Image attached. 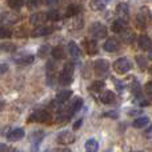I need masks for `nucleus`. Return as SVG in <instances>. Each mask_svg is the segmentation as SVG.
I'll return each mask as SVG.
<instances>
[{
    "label": "nucleus",
    "mask_w": 152,
    "mask_h": 152,
    "mask_svg": "<svg viewBox=\"0 0 152 152\" xmlns=\"http://www.w3.org/2000/svg\"><path fill=\"white\" fill-rule=\"evenodd\" d=\"M74 64L72 63H67L66 66L61 68L60 74H59V83L61 86H69V84L74 81Z\"/></svg>",
    "instance_id": "1"
},
{
    "label": "nucleus",
    "mask_w": 152,
    "mask_h": 152,
    "mask_svg": "<svg viewBox=\"0 0 152 152\" xmlns=\"http://www.w3.org/2000/svg\"><path fill=\"white\" fill-rule=\"evenodd\" d=\"M28 123H45V124H51L52 123V116L48 111L44 110H37L29 115L28 118Z\"/></svg>",
    "instance_id": "2"
},
{
    "label": "nucleus",
    "mask_w": 152,
    "mask_h": 152,
    "mask_svg": "<svg viewBox=\"0 0 152 152\" xmlns=\"http://www.w3.org/2000/svg\"><path fill=\"white\" fill-rule=\"evenodd\" d=\"M132 68V63L128 58H120L113 63V71L119 75H126Z\"/></svg>",
    "instance_id": "3"
},
{
    "label": "nucleus",
    "mask_w": 152,
    "mask_h": 152,
    "mask_svg": "<svg viewBox=\"0 0 152 152\" xmlns=\"http://www.w3.org/2000/svg\"><path fill=\"white\" fill-rule=\"evenodd\" d=\"M89 35H91L95 40L105 39V37H107V27L103 23L96 21V23L91 24V27H89Z\"/></svg>",
    "instance_id": "4"
},
{
    "label": "nucleus",
    "mask_w": 152,
    "mask_h": 152,
    "mask_svg": "<svg viewBox=\"0 0 152 152\" xmlns=\"http://www.w3.org/2000/svg\"><path fill=\"white\" fill-rule=\"evenodd\" d=\"M75 134L71 131H63L60 132V134L58 135V143L61 145H69L72 144V143H75Z\"/></svg>",
    "instance_id": "5"
},
{
    "label": "nucleus",
    "mask_w": 152,
    "mask_h": 152,
    "mask_svg": "<svg viewBox=\"0 0 152 152\" xmlns=\"http://www.w3.org/2000/svg\"><path fill=\"white\" fill-rule=\"evenodd\" d=\"M94 68H95V74L97 76H104L110 69V63L107 60H104V59H99V60L95 61Z\"/></svg>",
    "instance_id": "6"
},
{
    "label": "nucleus",
    "mask_w": 152,
    "mask_h": 152,
    "mask_svg": "<svg viewBox=\"0 0 152 152\" xmlns=\"http://www.w3.org/2000/svg\"><path fill=\"white\" fill-rule=\"evenodd\" d=\"M53 32V27L52 26H37V28H35L31 32L32 37H42V36H48Z\"/></svg>",
    "instance_id": "7"
},
{
    "label": "nucleus",
    "mask_w": 152,
    "mask_h": 152,
    "mask_svg": "<svg viewBox=\"0 0 152 152\" xmlns=\"http://www.w3.org/2000/svg\"><path fill=\"white\" fill-rule=\"evenodd\" d=\"M103 48H104V51L111 52V53H112V52H118V51L120 50V43H119V40L116 39V37H110V39L105 40Z\"/></svg>",
    "instance_id": "8"
},
{
    "label": "nucleus",
    "mask_w": 152,
    "mask_h": 152,
    "mask_svg": "<svg viewBox=\"0 0 152 152\" xmlns=\"http://www.w3.org/2000/svg\"><path fill=\"white\" fill-rule=\"evenodd\" d=\"M116 13L118 16L124 21H128L129 19V7L127 3H119L116 7Z\"/></svg>",
    "instance_id": "9"
},
{
    "label": "nucleus",
    "mask_w": 152,
    "mask_h": 152,
    "mask_svg": "<svg viewBox=\"0 0 152 152\" xmlns=\"http://www.w3.org/2000/svg\"><path fill=\"white\" fill-rule=\"evenodd\" d=\"M45 21H47V13L45 12H36L31 16V19H29L31 26H35V27L42 26V24H44Z\"/></svg>",
    "instance_id": "10"
},
{
    "label": "nucleus",
    "mask_w": 152,
    "mask_h": 152,
    "mask_svg": "<svg viewBox=\"0 0 152 152\" xmlns=\"http://www.w3.org/2000/svg\"><path fill=\"white\" fill-rule=\"evenodd\" d=\"M121 35V40H123L126 44H131V43H134L135 40V32L132 31V29H129L128 27H126V28L123 29V31L120 32Z\"/></svg>",
    "instance_id": "11"
},
{
    "label": "nucleus",
    "mask_w": 152,
    "mask_h": 152,
    "mask_svg": "<svg viewBox=\"0 0 152 152\" xmlns=\"http://www.w3.org/2000/svg\"><path fill=\"white\" fill-rule=\"evenodd\" d=\"M84 45H86V51L88 55H96L99 52V47H97L96 40H84Z\"/></svg>",
    "instance_id": "12"
},
{
    "label": "nucleus",
    "mask_w": 152,
    "mask_h": 152,
    "mask_svg": "<svg viewBox=\"0 0 152 152\" xmlns=\"http://www.w3.org/2000/svg\"><path fill=\"white\" fill-rule=\"evenodd\" d=\"M24 135H26V132H24L23 128H15L12 129V131L8 134V140L10 142H18V140H21L24 137Z\"/></svg>",
    "instance_id": "13"
},
{
    "label": "nucleus",
    "mask_w": 152,
    "mask_h": 152,
    "mask_svg": "<svg viewBox=\"0 0 152 152\" xmlns=\"http://www.w3.org/2000/svg\"><path fill=\"white\" fill-rule=\"evenodd\" d=\"M31 143H32V145H34V150H36L37 147H39V143L43 140V137H44V132L43 131H34L31 134Z\"/></svg>",
    "instance_id": "14"
},
{
    "label": "nucleus",
    "mask_w": 152,
    "mask_h": 152,
    "mask_svg": "<svg viewBox=\"0 0 152 152\" xmlns=\"http://www.w3.org/2000/svg\"><path fill=\"white\" fill-rule=\"evenodd\" d=\"M100 100L104 104H113L116 102V95L112 91H104L102 94V96H100Z\"/></svg>",
    "instance_id": "15"
},
{
    "label": "nucleus",
    "mask_w": 152,
    "mask_h": 152,
    "mask_svg": "<svg viewBox=\"0 0 152 152\" xmlns=\"http://www.w3.org/2000/svg\"><path fill=\"white\" fill-rule=\"evenodd\" d=\"M139 47L142 48L143 51H151V47H152L151 37L147 36V35H142V36L139 37Z\"/></svg>",
    "instance_id": "16"
},
{
    "label": "nucleus",
    "mask_w": 152,
    "mask_h": 152,
    "mask_svg": "<svg viewBox=\"0 0 152 152\" xmlns=\"http://www.w3.org/2000/svg\"><path fill=\"white\" fill-rule=\"evenodd\" d=\"M68 52L72 58L75 59H79L81 56V52H80V47L76 44L75 42H69L68 43Z\"/></svg>",
    "instance_id": "17"
},
{
    "label": "nucleus",
    "mask_w": 152,
    "mask_h": 152,
    "mask_svg": "<svg viewBox=\"0 0 152 152\" xmlns=\"http://www.w3.org/2000/svg\"><path fill=\"white\" fill-rule=\"evenodd\" d=\"M35 60L34 55H24L20 56V58H16L15 59V63L19 64V66H28V64H32Z\"/></svg>",
    "instance_id": "18"
},
{
    "label": "nucleus",
    "mask_w": 152,
    "mask_h": 152,
    "mask_svg": "<svg viewBox=\"0 0 152 152\" xmlns=\"http://www.w3.org/2000/svg\"><path fill=\"white\" fill-rule=\"evenodd\" d=\"M148 124H150V118H147V116L137 118V119H135V120L132 121L134 128H144V127L148 126Z\"/></svg>",
    "instance_id": "19"
},
{
    "label": "nucleus",
    "mask_w": 152,
    "mask_h": 152,
    "mask_svg": "<svg viewBox=\"0 0 152 152\" xmlns=\"http://www.w3.org/2000/svg\"><path fill=\"white\" fill-rule=\"evenodd\" d=\"M81 11V7L79 4H69L68 5V8L66 10V16L67 18H72V16H76V15H79V12Z\"/></svg>",
    "instance_id": "20"
},
{
    "label": "nucleus",
    "mask_w": 152,
    "mask_h": 152,
    "mask_svg": "<svg viewBox=\"0 0 152 152\" xmlns=\"http://www.w3.org/2000/svg\"><path fill=\"white\" fill-rule=\"evenodd\" d=\"M147 18L148 15H144L143 12H139L136 16V26L140 29H145L147 28Z\"/></svg>",
    "instance_id": "21"
},
{
    "label": "nucleus",
    "mask_w": 152,
    "mask_h": 152,
    "mask_svg": "<svg viewBox=\"0 0 152 152\" xmlns=\"http://www.w3.org/2000/svg\"><path fill=\"white\" fill-rule=\"evenodd\" d=\"M126 27H127V21L121 20V19H118V20H115L112 23V27H111V28H112V31L115 32V34H120Z\"/></svg>",
    "instance_id": "22"
},
{
    "label": "nucleus",
    "mask_w": 152,
    "mask_h": 152,
    "mask_svg": "<svg viewBox=\"0 0 152 152\" xmlns=\"http://www.w3.org/2000/svg\"><path fill=\"white\" fill-rule=\"evenodd\" d=\"M72 96V91L71 89H64V91H61V92H59L58 94V96H56V100H58L59 103H66L67 100H69V97Z\"/></svg>",
    "instance_id": "23"
},
{
    "label": "nucleus",
    "mask_w": 152,
    "mask_h": 152,
    "mask_svg": "<svg viewBox=\"0 0 152 152\" xmlns=\"http://www.w3.org/2000/svg\"><path fill=\"white\" fill-rule=\"evenodd\" d=\"M105 0H91L89 1V7L92 11H103L105 8Z\"/></svg>",
    "instance_id": "24"
},
{
    "label": "nucleus",
    "mask_w": 152,
    "mask_h": 152,
    "mask_svg": "<svg viewBox=\"0 0 152 152\" xmlns=\"http://www.w3.org/2000/svg\"><path fill=\"white\" fill-rule=\"evenodd\" d=\"M51 55H52L53 58L56 59V60H60V59L66 58V51H64L63 47L58 45V47H55L53 50H51Z\"/></svg>",
    "instance_id": "25"
},
{
    "label": "nucleus",
    "mask_w": 152,
    "mask_h": 152,
    "mask_svg": "<svg viewBox=\"0 0 152 152\" xmlns=\"http://www.w3.org/2000/svg\"><path fill=\"white\" fill-rule=\"evenodd\" d=\"M83 107V99L81 97H76V99L74 100V102L71 103V108H69V115H74L75 112H77V111H80V108Z\"/></svg>",
    "instance_id": "26"
},
{
    "label": "nucleus",
    "mask_w": 152,
    "mask_h": 152,
    "mask_svg": "<svg viewBox=\"0 0 152 152\" xmlns=\"http://www.w3.org/2000/svg\"><path fill=\"white\" fill-rule=\"evenodd\" d=\"M1 20L5 21V23L13 24V23H16V21L20 20V16H19V15H15V13H8V12H5V13H3Z\"/></svg>",
    "instance_id": "27"
},
{
    "label": "nucleus",
    "mask_w": 152,
    "mask_h": 152,
    "mask_svg": "<svg viewBox=\"0 0 152 152\" xmlns=\"http://www.w3.org/2000/svg\"><path fill=\"white\" fill-rule=\"evenodd\" d=\"M51 45H48V44H44V45H42V47L37 50V58H40V59H45V58H48V55L51 53Z\"/></svg>",
    "instance_id": "28"
},
{
    "label": "nucleus",
    "mask_w": 152,
    "mask_h": 152,
    "mask_svg": "<svg viewBox=\"0 0 152 152\" xmlns=\"http://www.w3.org/2000/svg\"><path fill=\"white\" fill-rule=\"evenodd\" d=\"M99 150V143L95 139H88L86 142V151L88 152H96Z\"/></svg>",
    "instance_id": "29"
},
{
    "label": "nucleus",
    "mask_w": 152,
    "mask_h": 152,
    "mask_svg": "<svg viewBox=\"0 0 152 152\" xmlns=\"http://www.w3.org/2000/svg\"><path fill=\"white\" fill-rule=\"evenodd\" d=\"M135 60H136L137 66L140 67V69H143V71H145V69L148 68V60L145 56H142V55H137L136 58H135Z\"/></svg>",
    "instance_id": "30"
},
{
    "label": "nucleus",
    "mask_w": 152,
    "mask_h": 152,
    "mask_svg": "<svg viewBox=\"0 0 152 152\" xmlns=\"http://www.w3.org/2000/svg\"><path fill=\"white\" fill-rule=\"evenodd\" d=\"M105 87V84H104V81L103 80H96V81H94V83L89 86V91H92V92H102V89Z\"/></svg>",
    "instance_id": "31"
},
{
    "label": "nucleus",
    "mask_w": 152,
    "mask_h": 152,
    "mask_svg": "<svg viewBox=\"0 0 152 152\" xmlns=\"http://www.w3.org/2000/svg\"><path fill=\"white\" fill-rule=\"evenodd\" d=\"M0 51H4V52H15L16 45L13 44V43H1V44H0Z\"/></svg>",
    "instance_id": "32"
},
{
    "label": "nucleus",
    "mask_w": 152,
    "mask_h": 152,
    "mask_svg": "<svg viewBox=\"0 0 152 152\" xmlns=\"http://www.w3.org/2000/svg\"><path fill=\"white\" fill-rule=\"evenodd\" d=\"M13 35H15V37H28V31L24 27H18L13 32Z\"/></svg>",
    "instance_id": "33"
},
{
    "label": "nucleus",
    "mask_w": 152,
    "mask_h": 152,
    "mask_svg": "<svg viewBox=\"0 0 152 152\" xmlns=\"http://www.w3.org/2000/svg\"><path fill=\"white\" fill-rule=\"evenodd\" d=\"M8 5L12 10H20L24 5V0H8Z\"/></svg>",
    "instance_id": "34"
},
{
    "label": "nucleus",
    "mask_w": 152,
    "mask_h": 152,
    "mask_svg": "<svg viewBox=\"0 0 152 152\" xmlns=\"http://www.w3.org/2000/svg\"><path fill=\"white\" fill-rule=\"evenodd\" d=\"M11 36H12L11 29L5 28V27H0V39H8Z\"/></svg>",
    "instance_id": "35"
},
{
    "label": "nucleus",
    "mask_w": 152,
    "mask_h": 152,
    "mask_svg": "<svg viewBox=\"0 0 152 152\" xmlns=\"http://www.w3.org/2000/svg\"><path fill=\"white\" fill-rule=\"evenodd\" d=\"M136 100H137V103H139V105H142V107H147V105H150V102L143 96L142 92L136 95Z\"/></svg>",
    "instance_id": "36"
},
{
    "label": "nucleus",
    "mask_w": 152,
    "mask_h": 152,
    "mask_svg": "<svg viewBox=\"0 0 152 152\" xmlns=\"http://www.w3.org/2000/svg\"><path fill=\"white\" fill-rule=\"evenodd\" d=\"M60 19V13L59 11H51V12L47 13V20H52V21H56Z\"/></svg>",
    "instance_id": "37"
},
{
    "label": "nucleus",
    "mask_w": 152,
    "mask_h": 152,
    "mask_svg": "<svg viewBox=\"0 0 152 152\" xmlns=\"http://www.w3.org/2000/svg\"><path fill=\"white\" fill-rule=\"evenodd\" d=\"M40 5V0H27V7L29 10H36Z\"/></svg>",
    "instance_id": "38"
},
{
    "label": "nucleus",
    "mask_w": 152,
    "mask_h": 152,
    "mask_svg": "<svg viewBox=\"0 0 152 152\" xmlns=\"http://www.w3.org/2000/svg\"><path fill=\"white\" fill-rule=\"evenodd\" d=\"M144 92L151 97V95H152V83L151 81H148V83L144 86Z\"/></svg>",
    "instance_id": "39"
},
{
    "label": "nucleus",
    "mask_w": 152,
    "mask_h": 152,
    "mask_svg": "<svg viewBox=\"0 0 152 152\" xmlns=\"http://www.w3.org/2000/svg\"><path fill=\"white\" fill-rule=\"evenodd\" d=\"M8 72V66L7 64H0V77L4 76Z\"/></svg>",
    "instance_id": "40"
},
{
    "label": "nucleus",
    "mask_w": 152,
    "mask_h": 152,
    "mask_svg": "<svg viewBox=\"0 0 152 152\" xmlns=\"http://www.w3.org/2000/svg\"><path fill=\"white\" fill-rule=\"evenodd\" d=\"M104 116H105V118H113V119H118V118H119V113H118V112H115V111H112V112H107Z\"/></svg>",
    "instance_id": "41"
},
{
    "label": "nucleus",
    "mask_w": 152,
    "mask_h": 152,
    "mask_svg": "<svg viewBox=\"0 0 152 152\" xmlns=\"http://www.w3.org/2000/svg\"><path fill=\"white\" fill-rule=\"evenodd\" d=\"M81 124H83V119H79V120H76L75 124H74V131H77V129L81 127Z\"/></svg>",
    "instance_id": "42"
},
{
    "label": "nucleus",
    "mask_w": 152,
    "mask_h": 152,
    "mask_svg": "<svg viewBox=\"0 0 152 152\" xmlns=\"http://www.w3.org/2000/svg\"><path fill=\"white\" fill-rule=\"evenodd\" d=\"M59 3V0H45V4L50 5V7H53V5H56Z\"/></svg>",
    "instance_id": "43"
},
{
    "label": "nucleus",
    "mask_w": 152,
    "mask_h": 152,
    "mask_svg": "<svg viewBox=\"0 0 152 152\" xmlns=\"http://www.w3.org/2000/svg\"><path fill=\"white\" fill-rule=\"evenodd\" d=\"M11 148L8 147V145H5L4 143H0V152H3V151H10Z\"/></svg>",
    "instance_id": "44"
},
{
    "label": "nucleus",
    "mask_w": 152,
    "mask_h": 152,
    "mask_svg": "<svg viewBox=\"0 0 152 152\" xmlns=\"http://www.w3.org/2000/svg\"><path fill=\"white\" fill-rule=\"evenodd\" d=\"M151 132H152V129L150 127V128H147V131H145V137H151Z\"/></svg>",
    "instance_id": "45"
},
{
    "label": "nucleus",
    "mask_w": 152,
    "mask_h": 152,
    "mask_svg": "<svg viewBox=\"0 0 152 152\" xmlns=\"http://www.w3.org/2000/svg\"><path fill=\"white\" fill-rule=\"evenodd\" d=\"M3 105H4V104H3V103L0 102V110H1V107H3Z\"/></svg>",
    "instance_id": "46"
},
{
    "label": "nucleus",
    "mask_w": 152,
    "mask_h": 152,
    "mask_svg": "<svg viewBox=\"0 0 152 152\" xmlns=\"http://www.w3.org/2000/svg\"><path fill=\"white\" fill-rule=\"evenodd\" d=\"M105 1H108V0H105Z\"/></svg>",
    "instance_id": "47"
}]
</instances>
